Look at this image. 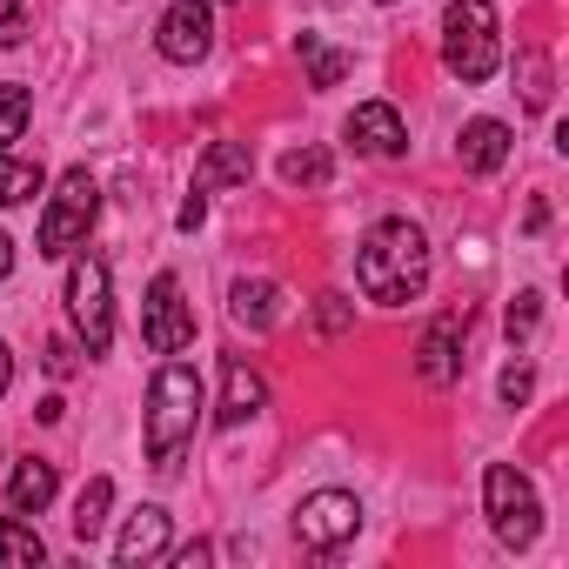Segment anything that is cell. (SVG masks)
Here are the masks:
<instances>
[{"mask_svg":"<svg viewBox=\"0 0 569 569\" xmlns=\"http://www.w3.org/2000/svg\"><path fill=\"white\" fill-rule=\"evenodd\" d=\"M356 281H362V296L382 302V309H402L429 289V234L416 221H376L356 248Z\"/></svg>","mask_w":569,"mask_h":569,"instance_id":"obj_1","label":"cell"},{"mask_svg":"<svg viewBox=\"0 0 569 569\" xmlns=\"http://www.w3.org/2000/svg\"><path fill=\"white\" fill-rule=\"evenodd\" d=\"M194 429H201V376L188 362H161L148 382V462L161 476H174Z\"/></svg>","mask_w":569,"mask_h":569,"instance_id":"obj_2","label":"cell"},{"mask_svg":"<svg viewBox=\"0 0 569 569\" xmlns=\"http://www.w3.org/2000/svg\"><path fill=\"white\" fill-rule=\"evenodd\" d=\"M442 61L462 81H489L502 68V41H496V8L489 0H456L442 14Z\"/></svg>","mask_w":569,"mask_h":569,"instance_id":"obj_3","label":"cell"},{"mask_svg":"<svg viewBox=\"0 0 569 569\" xmlns=\"http://www.w3.org/2000/svg\"><path fill=\"white\" fill-rule=\"evenodd\" d=\"M94 214H101V188H94V174H88V168H68L61 188H54V201H48V214H41V254H48V261L74 254V248L88 241Z\"/></svg>","mask_w":569,"mask_h":569,"instance_id":"obj_4","label":"cell"},{"mask_svg":"<svg viewBox=\"0 0 569 569\" xmlns=\"http://www.w3.org/2000/svg\"><path fill=\"white\" fill-rule=\"evenodd\" d=\"M482 509H489V529L509 542V549H529L542 536V502H536V482L509 462H496L482 476Z\"/></svg>","mask_w":569,"mask_h":569,"instance_id":"obj_5","label":"cell"},{"mask_svg":"<svg viewBox=\"0 0 569 569\" xmlns=\"http://www.w3.org/2000/svg\"><path fill=\"white\" fill-rule=\"evenodd\" d=\"M68 316H74V329H81L88 356H101V349L114 342V296H108V261L81 254V261L68 268Z\"/></svg>","mask_w":569,"mask_h":569,"instance_id":"obj_6","label":"cell"},{"mask_svg":"<svg viewBox=\"0 0 569 569\" xmlns=\"http://www.w3.org/2000/svg\"><path fill=\"white\" fill-rule=\"evenodd\" d=\"M356 529H362V502L349 496V489H316L302 509H296V542L302 549H342V542H356Z\"/></svg>","mask_w":569,"mask_h":569,"instance_id":"obj_7","label":"cell"},{"mask_svg":"<svg viewBox=\"0 0 569 569\" xmlns=\"http://www.w3.org/2000/svg\"><path fill=\"white\" fill-rule=\"evenodd\" d=\"M141 342L154 356H181L194 342V309L181 302V281L174 274H154L148 281V302H141Z\"/></svg>","mask_w":569,"mask_h":569,"instance_id":"obj_8","label":"cell"},{"mask_svg":"<svg viewBox=\"0 0 569 569\" xmlns=\"http://www.w3.org/2000/svg\"><path fill=\"white\" fill-rule=\"evenodd\" d=\"M154 48L168 54V61H201L208 48H214V14H208V0H174V8L161 14V28H154Z\"/></svg>","mask_w":569,"mask_h":569,"instance_id":"obj_9","label":"cell"},{"mask_svg":"<svg viewBox=\"0 0 569 569\" xmlns=\"http://www.w3.org/2000/svg\"><path fill=\"white\" fill-rule=\"evenodd\" d=\"M416 376H422L429 389H449V382L462 376V316H436V322H429V336H422V349H416Z\"/></svg>","mask_w":569,"mask_h":569,"instance_id":"obj_10","label":"cell"},{"mask_svg":"<svg viewBox=\"0 0 569 569\" xmlns=\"http://www.w3.org/2000/svg\"><path fill=\"white\" fill-rule=\"evenodd\" d=\"M349 141H356V154L389 161V154H402V148H409V128H402V114H396L389 101H362V108L349 114Z\"/></svg>","mask_w":569,"mask_h":569,"instance_id":"obj_11","label":"cell"},{"mask_svg":"<svg viewBox=\"0 0 569 569\" xmlns=\"http://www.w3.org/2000/svg\"><path fill=\"white\" fill-rule=\"evenodd\" d=\"M261 402H268L261 376H254L241 356H228V362H221V409H214V422H221V429H241L248 416H261Z\"/></svg>","mask_w":569,"mask_h":569,"instance_id":"obj_12","label":"cell"},{"mask_svg":"<svg viewBox=\"0 0 569 569\" xmlns=\"http://www.w3.org/2000/svg\"><path fill=\"white\" fill-rule=\"evenodd\" d=\"M161 556H168V509H134L121 542H114V562L141 569V562H161Z\"/></svg>","mask_w":569,"mask_h":569,"instance_id":"obj_13","label":"cell"},{"mask_svg":"<svg viewBox=\"0 0 569 569\" xmlns=\"http://www.w3.org/2000/svg\"><path fill=\"white\" fill-rule=\"evenodd\" d=\"M456 154H462L469 174H496V168L509 161V128H502V121H469L462 141H456Z\"/></svg>","mask_w":569,"mask_h":569,"instance_id":"obj_14","label":"cell"},{"mask_svg":"<svg viewBox=\"0 0 569 569\" xmlns=\"http://www.w3.org/2000/svg\"><path fill=\"white\" fill-rule=\"evenodd\" d=\"M254 174V154H248V141H214L201 161H194V194H208V188H228V181H248Z\"/></svg>","mask_w":569,"mask_h":569,"instance_id":"obj_15","label":"cell"},{"mask_svg":"<svg viewBox=\"0 0 569 569\" xmlns=\"http://www.w3.org/2000/svg\"><path fill=\"white\" fill-rule=\"evenodd\" d=\"M48 502H54V462L28 456V462L8 476V509H14V516H41Z\"/></svg>","mask_w":569,"mask_h":569,"instance_id":"obj_16","label":"cell"},{"mask_svg":"<svg viewBox=\"0 0 569 569\" xmlns=\"http://www.w3.org/2000/svg\"><path fill=\"white\" fill-rule=\"evenodd\" d=\"M234 322H248V329L281 322V289L274 281H234Z\"/></svg>","mask_w":569,"mask_h":569,"instance_id":"obj_17","label":"cell"},{"mask_svg":"<svg viewBox=\"0 0 569 569\" xmlns=\"http://www.w3.org/2000/svg\"><path fill=\"white\" fill-rule=\"evenodd\" d=\"M41 161H21V154H0V208H21L41 194Z\"/></svg>","mask_w":569,"mask_h":569,"instance_id":"obj_18","label":"cell"},{"mask_svg":"<svg viewBox=\"0 0 569 569\" xmlns=\"http://www.w3.org/2000/svg\"><path fill=\"white\" fill-rule=\"evenodd\" d=\"M108 502H114V482H108V476H94V482L74 496V536H81V542H94V536L108 529Z\"/></svg>","mask_w":569,"mask_h":569,"instance_id":"obj_19","label":"cell"},{"mask_svg":"<svg viewBox=\"0 0 569 569\" xmlns=\"http://www.w3.org/2000/svg\"><path fill=\"white\" fill-rule=\"evenodd\" d=\"M329 174H336L329 148H289L281 154V181L289 188H329Z\"/></svg>","mask_w":569,"mask_h":569,"instance_id":"obj_20","label":"cell"},{"mask_svg":"<svg viewBox=\"0 0 569 569\" xmlns=\"http://www.w3.org/2000/svg\"><path fill=\"white\" fill-rule=\"evenodd\" d=\"M296 48H302V61H309V88H336V81L349 74V54H336V48H322L316 34H302Z\"/></svg>","mask_w":569,"mask_h":569,"instance_id":"obj_21","label":"cell"},{"mask_svg":"<svg viewBox=\"0 0 569 569\" xmlns=\"http://www.w3.org/2000/svg\"><path fill=\"white\" fill-rule=\"evenodd\" d=\"M48 542L28 529V522H0V562H41Z\"/></svg>","mask_w":569,"mask_h":569,"instance_id":"obj_22","label":"cell"},{"mask_svg":"<svg viewBox=\"0 0 569 569\" xmlns=\"http://www.w3.org/2000/svg\"><path fill=\"white\" fill-rule=\"evenodd\" d=\"M28 114H34V101H28V88H0V148H8V141H21V128H28Z\"/></svg>","mask_w":569,"mask_h":569,"instance_id":"obj_23","label":"cell"},{"mask_svg":"<svg viewBox=\"0 0 569 569\" xmlns=\"http://www.w3.org/2000/svg\"><path fill=\"white\" fill-rule=\"evenodd\" d=\"M516 74H522V101H529V108H549V61H542V54H522Z\"/></svg>","mask_w":569,"mask_h":569,"instance_id":"obj_24","label":"cell"},{"mask_svg":"<svg viewBox=\"0 0 569 569\" xmlns=\"http://www.w3.org/2000/svg\"><path fill=\"white\" fill-rule=\"evenodd\" d=\"M536 322H542V296H516V302H509V342L536 336Z\"/></svg>","mask_w":569,"mask_h":569,"instance_id":"obj_25","label":"cell"},{"mask_svg":"<svg viewBox=\"0 0 569 569\" xmlns=\"http://www.w3.org/2000/svg\"><path fill=\"white\" fill-rule=\"evenodd\" d=\"M529 389H536L529 362H509V369H502V402H509V409H522V402H529Z\"/></svg>","mask_w":569,"mask_h":569,"instance_id":"obj_26","label":"cell"},{"mask_svg":"<svg viewBox=\"0 0 569 569\" xmlns=\"http://www.w3.org/2000/svg\"><path fill=\"white\" fill-rule=\"evenodd\" d=\"M28 34V8H21V0H0V48H14Z\"/></svg>","mask_w":569,"mask_h":569,"instance_id":"obj_27","label":"cell"},{"mask_svg":"<svg viewBox=\"0 0 569 569\" xmlns=\"http://www.w3.org/2000/svg\"><path fill=\"white\" fill-rule=\"evenodd\" d=\"M316 329H322V336H342V329H349V302H342V296H322Z\"/></svg>","mask_w":569,"mask_h":569,"instance_id":"obj_28","label":"cell"},{"mask_svg":"<svg viewBox=\"0 0 569 569\" xmlns=\"http://www.w3.org/2000/svg\"><path fill=\"white\" fill-rule=\"evenodd\" d=\"M41 362H48V376H74V342H61V336H54Z\"/></svg>","mask_w":569,"mask_h":569,"instance_id":"obj_29","label":"cell"},{"mask_svg":"<svg viewBox=\"0 0 569 569\" xmlns=\"http://www.w3.org/2000/svg\"><path fill=\"white\" fill-rule=\"evenodd\" d=\"M201 214H208V201H201V194H188V201H181V214H174V221H181V228H188V234H194V228H201Z\"/></svg>","mask_w":569,"mask_h":569,"instance_id":"obj_30","label":"cell"},{"mask_svg":"<svg viewBox=\"0 0 569 569\" xmlns=\"http://www.w3.org/2000/svg\"><path fill=\"white\" fill-rule=\"evenodd\" d=\"M8 382H14V356H8V342H0V396H8Z\"/></svg>","mask_w":569,"mask_h":569,"instance_id":"obj_31","label":"cell"},{"mask_svg":"<svg viewBox=\"0 0 569 569\" xmlns=\"http://www.w3.org/2000/svg\"><path fill=\"white\" fill-rule=\"evenodd\" d=\"M8 274H14V241L0 234V281H8Z\"/></svg>","mask_w":569,"mask_h":569,"instance_id":"obj_32","label":"cell"},{"mask_svg":"<svg viewBox=\"0 0 569 569\" xmlns=\"http://www.w3.org/2000/svg\"><path fill=\"white\" fill-rule=\"evenodd\" d=\"M382 8H389V0H382Z\"/></svg>","mask_w":569,"mask_h":569,"instance_id":"obj_33","label":"cell"}]
</instances>
